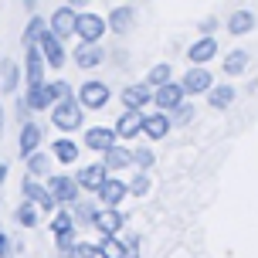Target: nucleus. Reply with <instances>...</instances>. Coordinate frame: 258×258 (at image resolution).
Wrapping results in <instances>:
<instances>
[{"label": "nucleus", "mask_w": 258, "mask_h": 258, "mask_svg": "<svg viewBox=\"0 0 258 258\" xmlns=\"http://www.w3.org/2000/svg\"><path fill=\"white\" fill-rule=\"evenodd\" d=\"M51 122H54V129H61V133H75V129H82V122H85V105L78 102V99L51 105Z\"/></svg>", "instance_id": "obj_1"}, {"label": "nucleus", "mask_w": 258, "mask_h": 258, "mask_svg": "<svg viewBox=\"0 0 258 258\" xmlns=\"http://www.w3.org/2000/svg\"><path fill=\"white\" fill-rule=\"evenodd\" d=\"M75 99L85 105V112H99V109H105V105H109L112 92H109V85H105V82L89 78V82H82V89L75 92Z\"/></svg>", "instance_id": "obj_2"}, {"label": "nucleus", "mask_w": 258, "mask_h": 258, "mask_svg": "<svg viewBox=\"0 0 258 258\" xmlns=\"http://www.w3.org/2000/svg\"><path fill=\"white\" fill-rule=\"evenodd\" d=\"M21 197H24V201H34L44 214H54V211H58V201L51 197L48 183H41L38 177H31V173H24V180H21Z\"/></svg>", "instance_id": "obj_3"}, {"label": "nucleus", "mask_w": 258, "mask_h": 258, "mask_svg": "<svg viewBox=\"0 0 258 258\" xmlns=\"http://www.w3.org/2000/svg\"><path fill=\"white\" fill-rule=\"evenodd\" d=\"M48 190H51V197L58 201V207H72L82 197V187H78L75 177H68V173H51L48 177Z\"/></svg>", "instance_id": "obj_4"}, {"label": "nucleus", "mask_w": 258, "mask_h": 258, "mask_svg": "<svg viewBox=\"0 0 258 258\" xmlns=\"http://www.w3.org/2000/svg\"><path fill=\"white\" fill-rule=\"evenodd\" d=\"M105 31H109V24H105L102 14H92V11L78 14V24H75V38L78 41H85V44H99Z\"/></svg>", "instance_id": "obj_5"}, {"label": "nucleus", "mask_w": 258, "mask_h": 258, "mask_svg": "<svg viewBox=\"0 0 258 258\" xmlns=\"http://www.w3.org/2000/svg\"><path fill=\"white\" fill-rule=\"evenodd\" d=\"M38 48H41V54H44V61H48V68H54V72H61L64 68V61H68V48H64V41L54 34L51 27L41 34V41H38Z\"/></svg>", "instance_id": "obj_6"}, {"label": "nucleus", "mask_w": 258, "mask_h": 258, "mask_svg": "<svg viewBox=\"0 0 258 258\" xmlns=\"http://www.w3.org/2000/svg\"><path fill=\"white\" fill-rule=\"evenodd\" d=\"M44 72H48V61H44L41 48H38V44H27V48H24V82H27V89L44 85V82H48Z\"/></svg>", "instance_id": "obj_7"}, {"label": "nucleus", "mask_w": 258, "mask_h": 258, "mask_svg": "<svg viewBox=\"0 0 258 258\" xmlns=\"http://www.w3.org/2000/svg\"><path fill=\"white\" fill-rule=\"evenodd\" d=\"M75 24H78V11L72 7V4H64V7H58V11L48 17V27H51L54 34L61 41H68V38H75Z\"/></svg>", "instance_id": "obj_8"}, {"label": "nucleus", "mask_w": 258, "mask_h": 258, "mask_svg": "<svg viewBox=\"0 0 258 258\" xmlns=\"http://www.w3.org/2000/svg\"><path fill=\"white\" fill-rule=\"evenodd\" d=\"M95 197H99V204H105V207H119L129 197V180H119V177H112V173H109Z\"/></svg>", "instance_id": "obj_9"}, {"label": "nucleus", "mask_w": 258, "mask_h": 258, "mask_svg": "<svg viewBox=\"0 0 258 258\" xmlns=\"http://www.w3.org/2000/svg\"><path fill=\"white\" fill-rule=\"evenodd\" d=\"M183 95H187V92H183L180 82H167V85H156L153 89V105L163 109V112H173V109L183 102Z\"/></svg>", "instance_id": "obj_10"}, {"label": "nucleus", "mask_w": 258, "mask_h": 258, "mask_svg": "<svg viewBox=\"0 0 258 258\" xmlns=\"http://www.w3.org/2000/svg\"><path fill=\"white\" fill-rule=\"evenodd\" d=\"M105 177H109V167H105V163H89V167H82L75 173L82 194H99V187L105 183Z\"/></svg>", "instance_id": "obj_11"}, {"label": "nucleus", "mask_w": 258, "mask_h": 258, "mask_svg": "<svg viewBox=\"0 0 258 258\" xmlns=\"http://www.w3.org/2000/svg\"><path fill=\"white\" fill-rule=\"evenodd\" d=\"M99 197L92 194V197H78L75 204H72V214H75V224L78 231H85V228H95V218H99Z\"/></svg>", "instance_id": "obj_12"}, {"label": "nucleus", "mask_w": 258, "mask_h": 258, "mask_svg": "<svg viewBox=\"0 0 258 258\" xmlns=\"http://www.w3.org/2000/svg\"><path fill=\"white\" fill-rule=\"evenodd\" d=\"M41 140H44V129H41L34 119L21 122V136H17V153H21V160L31 156L34 150H41Z\"/></svg>", "instance_id": "obj_13"}, {"label": "nucleus", "mask_w": 258, "mask_h": 258, "mask_svg": "<svg viewBox=\"0 0 258 258\" xmlns=\"http://www.w3.org/2000/svg\"><path fill=\"white\" fill-rule=\"evenodd\" d=\"M82 143H85V150H92V153H105L112 143H119L116 126H112V129H109V126H92V129H85Z\"/></svg>", "instance_id": "obj_14"}, {"label": "nucleus", "mask_w": 258, "mask_h": 258, "mask_svg": "<svg viewBox=\"0 0 258 258\" xmlns=\"http://www.w3.org/2000/svg\"><path fill=\"white\" fill-rule=\"evenodd\" d=\"M180 85H183V92H187V95H204V92H211V85H214V75L207 72L204 64H194L190 72L183 75Z\"/></svg>", "instance_id": "obj_15"}, {"label": "nucleus", "mask_w": 258, "mask_h": 258, "mask_svg": "<svg viewBox=\"0 0 258 258\" xmlns=\"http://www.w3.org/2000/svg\"><path fill=\"white\" fill-rule=\"evenodd\" d=\"M170 129H173V119L163 109L143 116V136H150V140H163V136H170Z\"/></svg>", "instance_id": "obj_16"}, {"label": "nucleus", "mask_w": 258, "mask_h": 258, "mask_svg": "<svg viewBox=\"0 0 258 258\" xmlns=\"http://www.w3.org/2000/svg\"><path fill=\"white\" fill-rule=\"evenodd\" d=\"M126 228V214L119 207H99V218H95V231L99 234H119Z\"/></svg>", "instance_id": "obj_17"}, {"label": "nucleus", "mask_w": 258, "mask_h": 258, "mask_svg": "<svg viewBox=\"0 0 258 258\" xmlns=\"http://www.w3.org/2000/svg\"><path fill=\"white\" fill-rule=\"evenodd\" d=\"M119 99H122V105H126V109H146V105L153 102V85H150V82H140V85H126Z\"/></svg>", "instance_id": "obj_18"}, {"label": "nucleus", "mask_w": 258, "mask_h": 258, "mask_svg": "<svg viewBox=\"0 0 258 258\" xmlns=\"http://www.w3.org/2000/svg\"><path fill=\"white\" fill-rule=\"evenodd\" d=\"M143 133V109H126L116 119V136L119 140H136Z\"/></svg>", "instance_id": "obj_19"}, {"label": "nucleus", "mask_w": 258, "mask_h": 258, "mask_svg": "<svg viewBox=\"0 0 258 258\" xmlns=\"http://www.w3.org/2000/svg\"><path fill=\"white\" fill-rule=\"evenodd\" d=\"M105 24H109V31H112V34H129V31H133V24H136V11H133L129 4L112 7V11H109V17H105Z\"/></svg>", "instance_id": "obj_20"}, {"label": "nucleus", "mask_w": 258, "mask_h": 258, "mask_svg": "<svg viewBox=\"0 0 258 258\" xmlns=\"http://www.w3.org/2000/svg\"><path fill=\"white\" fill-rule=\"evenodd\" d=\"M102 163L109 167V173H119V170L133 167V150L122 146V143H112V146L102 153Z\"/></svg>", "instance_id": "obj_21"}, {"label": "nucleus", "mask_w": 258, "mask_h": 258, "mask_svg": "<svg viewBox=\"0 0 258 258\" xmlns=\"http://www.w3.org/2000/svg\"><path fill=\"white\" fill-rule=\"evenodd\" d=\"M214 54H218V38H214V34H204L201 41H194L190 48H187V58H190V64H207Z\"/></svg>", "instance_id": "obj_22"}, {"label": "nucleus", "mask_w": 258, "mask_h": 258, "mask_svg": "<svg viewBox=\"0 0 258 258\" xmlns=\"http://www.w3.org/2000/svg\"><path fill=\"white\" fill-rule=\"evenodd\" d=\"M72 61L78 64V68H99V64L105 61V51L99 48V44H78L75 51H72Z\"/></svg>", "instance_id": "obj_23"}, {"label": "nucleus", "mask_w": 258, "mask_h": 258, "mask_svg": "<svg viewBox=\"0 0 258 258\" xmlns=\"http://www.w3.org/2000/svg\"><path fill=\"white\" fill-rule=\"evenodd\" d=\"M21 78H24V68H21L17 61H11V58H4V61H0V92H4V95L17 92Z\"/></svg>", "instance_id": "obj_24"}, {"label": "nucleus", "mask_w": 258, "mask_h": 258, "mask_svg": "<svg viewBox=\"0 0 258 258\" xmlns=\"http://www.w3.org/2000/svg\"><path fill=\"white\" fill-rule=\"evenodd\" d=\"M78 153H82V150H78V143L68 140V136H58V140L51 143V156L58 160V163H64V167H72V163L78 160Z\"/></svg>", "instance_id": "obj_25"}, {"label": "nucleus", "mask_w": 258, "mask_h": 258, "mask_svg": "<svg viewBox=\"0 0 258 258\" xmlns=\"http://www.w3.org/2000/svg\"><path fill=\"white\" fill-rule=\"evenodd\" d=\"M41 214H44V211H41L34 201H24V197H21V204H17V211H14V221H17L21 228H38Z\"/></svg>", "instance_id": "obj_26"}, {"label": "nucleus", "mask_w": 258, "mask_h": 258, "mask_svg": "<svg viewBox=\"0 0 258 258\" xmlns=\"http://www.w3.org/2000/svg\"><path fill=\"white\" fill-rule=\"evenodd\" d=\"M24 163H27V173H31V177H38V180H48V177H51V153L34 150L31 156H24Z\"/></svg>", "instance_id": "obj_27"}, {"label": "nucleus", "mask_w": 258, "mask_h": 258, "mask_svg": "<svg viewBox=\"0 0 258 258\" xmlns=\"http://www.w3.org/2000/svg\"><path fill=\"white\" fill-rule=\"evenodd\" d=\"M95 245H99V258H126V241L119 234H102Z\"/></svg>", "instance_id": "obj_28"}, {"label": "nucleus", "mask_w": 258, "mask_h": 258, "mask_svg": "<svg viewBox=\"0 0 258 258\" xmlns=\"http://www.w3.org/2000/svg\"><path fill=\"white\" fill-rule=\"evenodd\" d=\"M48 31V17H41V14H31V21H27V27H24V34H21V44H38L41 41V34Z\"/></svg>", "instance_id": "obj_29"}, {"label": "nucleus", "mask_w": 258, "mask_h": 258, "mask_svg": "<svg viewBox=\"0 0 258 258\" xmlns=\"http://www.w3.org/2000/svg\"><path fill=\"white\" fill-rule=\"evenodd\" d=\"M245 68H248V54H245V48H234V51L224 54V75L238 78V75H245Z\"/></svg>", "instance_id": "obj_30"}, {"label": "nucleus", "mask_w": 258, "mask_h": 258, "mask_svg": "<svg viewBox=\"0 0 258 258\" xmlns=\"http://www.w3.org/2000/svg\"><path fill=\"white\" fill-rule=\"evenodd\" d=\"M251 27H255V14H251V11H234L231 17H228V31H231L234 38L248 34Z\"/></svg>", "instance_id": "obj_31"}, {"label": "nucleus", "mask_w": 258, "mask_h": 258, "mask_svg": "<svg viewBox=\"0 0 258 258\" xmlns=\"http://www.w3.org/2000/svg\"><path fill=\"white\" fill-rule=\"evenodd\" d=\"M48 231H51V238L54 234H64V231H78V224H75V214L72 211H54L51 214V224H48Z\"/></svg>", "instance_id": "obj_32"}, {"label": "nucleus", "mask_w": 258, "mask_h": 258, "mask_svg": "<svg viewBox=\"0 0 258 258\" xmlns=\"http://www.w3.org/2000/svg\"><path fill=\"white\" fill-rule=\"evenodd\" d=\"M24 102L34 109V112H44V109H51V95H48V85H34V89H27Z\"/></svg>", "instance_id": "obj_33"}, {"label": "nucleus", "mask_w": 258, "mask_h": 258, "mask_svg": "<svg viewBox=\"0 0 258 258\" xmlns=\"http://www.w3.org/2000/svg\"><path fill=\"white\" fill-rule=\"evenodd\" d=\"M207 102L214 105V109H228V105L234 102V89H231V85H211Z\"/></svg>", "instance_id": "obj_34"}, {"label": "nucleus", "mask_w": 258, "mask_h": 258, "mask_svg": "<svg viewBox=\"0 0 258 258\" xmlns=\"http://www.w3.org/2000/svg\"><path fill=\"white\" fill-rule=\"evenodd\" d=\"M48 85V95H51V102H68V99H75V89L64 82V78H54V82H44Z\"/></svg>", "instance_id": "obj_35"}, {"label": "nucleus", "mask_w": 258, "mask_h": 258, "mask_svg": "<svg viewBox=\"0 0 258 258\" xmlns=\"http://www.w3.org/2000/svg\"><path fill=\"white\" fill-rule=\"evenodd\" d=\"M170 75H173V68H170V64L163 61V64H153V68H150L146 82H150V85L156 89V85H167V82H170Z\"/></svg>", "instance_id": "obj_36"}, {"label": "nucleus", "mask_w": 258, "mask_h": 258, "mask_svg": "<svg viewBox=\"0 0 258 258\" xmlns=\"http://www.w3.org/2000/svg\"><path fill=\"white\" fill-rule=\"evenodd\" d=\"M150 194V177L146 170H136V177L129 180V197H146Z\"/></svg>", "instance_id": "obj_37"}, {"label": "nucleus", "mask_w": 258, "mask_h": 258, "mask_svg": "<svg viewBox=\"0 0 258 258\" xmlns=\"http://www.w3.org/2000/svg\"><path fill=\"white\" fill-rule=\"evenodd\" d=\"M153 163H156L153 150H146V146H136V150H133V167L136 170H150Z\"/></svg>", "instance_id": "obj_38"}, {"label": "nucleus", "mask_w": 258, "mask_h": 258, "mask_svg": "<svg viewBox=\"0 0 258 258\" xmlns=\"http://www.w3.org/2000/svg\"><path fill=\"white\" fill-rule=\"evenodd\" d=\"M64 258H99V245H92V241H82V238H78L75 248H72Z\"/></svg>", "instance_id": "obj_39"}, {"label": "nucleus", "mask_w": 258, "mask_h": 258, "mask_svg": "<svg viewBox=\"0 0 258 258\" xmlns=\"http://www.w3.org/2000/svg\"><path fill=\"white\" fill-rule=\"evenodd\" d=\"M75 241H78V231H64V234H54V248H58V255H68L72 248H75Z\"/></svg>", "instance_id": "obj_40"}, {"label": "nucleus", "mask_w": 258, "mask_h": 258, "mask_svg": "<svg viewBox=\"0 0 258 258\" xmlns=\"http://www.w3.org/2000/svg\"><path fill=\"white\" fill-rule=\"evenodd\" d=\"M170 119H173V126H187V122L194 119V105L190 102H180L173 112H170Z\"/></svg>", "instance_id": "obj_41"}, {"label": "nucleus", "mask_w": 258, "mask_h": 258, "mask_svg": "<svg viewBox=\"0 0 258 258\" xmlns=\"http://www.w3.org/2000/svg\"><path fill=\"white\" fill-rule=\"evenodd\" d=\"M17 255V245H14V238L7 231H0V258H14Z\"/></svg>", "instance_id": "obj_42"}, {"label": "nucleus", "mask_w": 258, "mask_h": 258, "mask_svg": "<svg viewBox=\"0 0 258 258\" xmlns=\"http://www.w3.org/2000/svg\"><path fill=\"white\" fill-rule=\"evenodd\" d=\"M122 241H126V258H140V238L136 234H126Z\"/></svg>", "instance_id": "obj_43"}, {"label": "nucleus", "mask_w": 258, "mask_h": 258, "mask_svg": "<svg viewBox=\"0 0 258 258\" xmlns=\"http://www.w3.org/2000/svg\"><path fill=\"white\" fill-rule=\"evenodd\" d=\"M201 31H204V34H214V31H218V21H214V17L201 21Z\"/></svg>", "instance_id": "obj_44"}, {"label": "nucleus", "mask_w": 258, "mask_h": 258, "mask_svg": "<svg viewBox=\"0 0 258 258\" xmlns=\"http://www.w3.org/2000/svg\"><path fill=\"white\" fill-rule=\"evenodd\" d=\"M7 173H11V167H7V160H0V190H4V183H7Z\"/></svg>", "instance_id": "obj_45"}, {"label": "nucleus", "mask_w": 258, "mask_h": 258, "mask_svg": "<svg viewBox=\"0 0 258 258\" xmlns=\"http://www.w3.org/2000/svg\"><path fill=\"white\" fill-rule=\"evenodd\" d=\"M64 4H72V7L78 11V7H82V4H89V0H64Z\"/></svg>", "instance_id": "obj_46"}, {"label": "nucleus", "mask_w": 258, "mask_h": 258, "mask_svg": "<svg viewBox=\"0 0 258 258\" xmlns=\"http://www.w3.org/2000/svg\"><path fill=\"white\" fill-rule=\"evenodd\" d=\"M0 140H4V105H0Z\"/></svg>", "instance_id": "obj_47"}, {"label": "nucleus", "mask_w": 258, "mask_h": 258, "mask_svg": "<svg viewBox=\"0 0 258 258\" xmlns=\"http://www.w3.org/2000/svg\"><path fill=\"white\" fill-rule=\"evenodd\" d=\"M0 231H4V228H0Z\"/></svg>", "instance_id": "obj_48"}]
</instances>
